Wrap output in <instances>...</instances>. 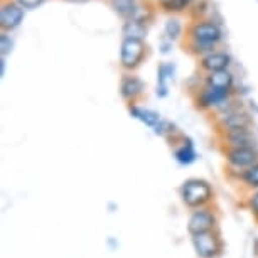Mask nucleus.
<instances>
[{
	"label": "nucleus",
	"mask_w": 258,
	"mask_h": 258,
	"mask_svg": "<svg viewBox=\"0 0 258 258\" xmlns=\"http://www.w3.org/2000/svg\"><path fill=\"white\" fill-rule=\"evenodd\" d=\"M179 199L187 211L213 206L216 201V191L213 184L203 177H189L177 189Z\"/></svg>",
	"instance_id": "obj_1"
},
{
	"label": "nucleus",
	"mask_w": 258,
	"mask_h": 258,
	"mask_svg": "<svg viewBox=\"0 0 258 258\" xmlns=\"http://www.w3.org/2000/svg\"><path fill=\"white\" fill-rule=\"evenodd\" d=\"M149 57V46L144 39L123 37L120 46V68L123 73H135Z\"/></svg>",
	"instance_id": "obj_2"
},
{
	"label": "nucleus",
	"mask_w": 258,
	"mask_h": 258,
	"mask_svg": "<svg viewBox=\"0 0 258 258\" xmlns=\"http://www.w3.org/2000/svg\"><path fill=\"white\" fill-rule=\"evenodd\" d=\"M186 230L189 236L220 230V209L216 208V204L189 211Z\"/></svg>",
	"instance_id": "obj_3"
},
{
	"label": "nucleus",
	"mask_w": 258,
	"mask_h": 258,
	"mask_svg": "<svg viewBox=\"0 0 258 258\" xmlns=\"http://www.w3.org/2000/svg\"><path fill=\"white\" fill-rule=\"evenodd\" d=\"M191 245L198 258H221L225 255V240L220 230L191 236Z\"/></svg>",
	"instance_id": "obj_4"
},
{
	"label": "nucleus",
	"mask_w": 258,
	"mask_h": 258,
	"mask_svg": "<svg viewBox=\"0 0 258 258\" xmlns=\"http://www.w3.org/2000/svg\"><path fill=\"white\" fill-rule=\"evenodd\" d=\"M233 96H235V91L218 90L204 83L201 88H196V91L192 93V101L199 111L209 113V111H216L223 103H226Z\"/></svg>",
	"instance_id": "obj_5"
},
{
	"label": "nucleus",
	"mask_w": 258,
	"mask_h": 258,
	"mask_svg": "<svg viewBox=\"0 0 258 258\" xmlns=\"http://www.w3.org/2000/svg\"><path fill=\"white\" fill-rule=\"evenodd\" d=\"M241 128H253V115L245 106L233 110L230 113L214 116V130H216V135L231 132V130H241Z\"/></svg>",
	"instance_id": "obj_6"
},
{
	"label": "nucleus",
	"mask_w": 258,
	"mask_h": 258,
	"mask_svg": "<svg viewBox=\"0 0 258 258\" xmlns=\"http://www.w3.org/2000/svg\"><path fill=\"white\" fill-rule=\"evenodd\" d=\"M225 160V167L231 170L243 172L248 167L258 162V147H245V149H220Z\"/></svg>",
	"instance_id": "obj_7"
},
{
	"label": "nucleus",
	"mask_w": 258,
	"mask_h": 258,
	"mask_svg": "<svg viewBox=\"0 0 258 258\" xmlns=\"http://www.w3.org/2000/svg\"><path fill=\"white\" fill-rule=\"evenodd\" d=\"M118 91L121 100L128 105H137L145 96V83L135 73H123L120 78Z\"/></svg>",
	"instance_id": "obj_8"
},
{
	"label": "nucleus",
	"mask_w": 258,
	"mask_h": 258,
	"mask_svg": "<svg viewBox=\"0 0 258 258\" xmlns=\"http://www.w3.org/2000/svg\"><path fill=\"white\" fill-rule=\"evenodd\" d=\"M186 39H194V41L214 42L220 44L223 41V31L216 22L213 21H196L191 22L186 31Z\"/></svg>",
	"instance_id": "obj_9"
},
{
	"label": "nucleus",
	"mask_w": 258,
	"mask_h": 258,
	"mask_svg": "<svg viewBox=\"0 0 258 258\" xmlns=\"http://www.w3.org/2000/svg\"><path fill=\"white\" fill-rule=\"evenodd\" d=\"M218 147L220 149H245V147H258L256 137L253 134V128L231 130L216 135Z\"/></svg>",
	"instance_id": "obj_10"
},
{
	"label": "nucleus",
	"mask_w": 258,
	"mask_h": 258,
	"mask_svg": "<svg viewBox=\"0 0 258 258\" xmlns=\"http://www.w3.org/2000/svg\"><path fill=\"white\" fill-rule=\"evenodd\" d=\"M169 144H170V149H172L174 160H176L179 165L187 167V165H192L198 160V152H196V149H194V142L187 135L177 134L176 137L169 140Z\"/></svg>",
	"instance_id": "obj_11"
},
{
	"label": "nucleus",
	"mask_w": 258,
	"mask_h": 258,
	"mask_svg": "<svg viewBox=\"0 0 258 258\" xmlns=\"http://www.w3.org/2000/svg\"><path fill=\"white\" fill-rule=\"evenodd\" d=\"M24 21V9L16 0H2L0 4V29L2 32H11L21 26Z\"/></svg>",
	"instance_id": "obj_12"
},
{
	"label": "nucleus",
	"mask_w": 258,
	"mask_h": 258,
	"mask_svg": "<svg viewBox=\"0 0 258 258\" xmlns=\"http://www.w3.org/2000/svg\"><path fill=\"white\" fill-rule=\"evenodd\" d=\"M230 64H231V56L225 51H214L211 54L199 59V70H201L204 75L230 70Z\"/></svg>",
	"instance_id": "obj_13"
},
{
	"label": "nucleus",
	"mask_w": 258,
	"mask_h": 258,
	"mask_svg": "<svg viewBox=\"0 0 258 258\" xmlns=\"http://www.w3.org/2000/svg\"><path fill=\"white\" fill-rule=\"evenodd\" d=\"M174 75H176L174 62H160L157 68V86H155V95L159 98H167L169 83L174 80Z\"/></svg>",
	"instance_id": "obj_14"
},
{
	"label": "nucleus",
	"mask_w": 258,
	"mask_h": 258,
	"mask_svg": "<svg viewBox=\"0 0 258 258\" xmlns=\"http://www.w3.org/2000/svg\"><path fill=\"white\" fill-rule=\"evenodd\" d=\"M128 113L132 118L139 120L140 123H144L145 126H150V128H155L159 123H160V115L157 113L155 110H150V108H145L142 105H128L126 106Z\"/></svg>",
	"instance_id": "obj_15"
},
{
	"label": "nucleus",
	"mask_w": 258,
	"mask_h": 258,
	"mask_svg": "<svg viewBox=\"0 0 258 258\" xmlns=\"http://www.w3.org/2000/svg\"><path fill=\"white\" fill-rule=\"evenodd\" d=\"M204 83L209 85V86H213V88H218V90L235 91V76H233V73L230 70L206 75V78H204Z\"/></svg>",
	"instance_id": "obj_16"
},
{
	"label": "nucleus",
	"mask_w": 258,
	"mask_h": 258,
	"mask_svg": "<svg viewBox=\"0 0 258 258\" xmlns=\"http://www.w3.org/2000/svg\"><path fill=\"white\" fill-rule=\"evenodd\" d=\"M108 4L125 22L132 21L140 7V0H108Z\"/></svg>",
	"instance_id": "obj_17"
},
{
	"label": "nucleus",
	"mask_w": 258,
	"mask_h": 258,
	"mask_svg": "<svg viewBox=\"0 0 258 258\" xmlns=\"http://www.w3.org/2000/svg\"><path fill=\"white\" fill-rule=\"evenodd\" d=\"M182 46H184V51H186L187 54L198 57V59L211 54V52H214V51H218V44H214V42L194 41V39H186V42H184Z\"/></svg>",
	"instance_id": "obj_18"
},
{
	"label": "nucleus",
	"mask_w": 258,
	"mask_h": 258,
	"mask_svg": "<svg viewBox=\"0 0 258 258\" xmlns=\"http://www.w3.org/2000/svg\"><path fill=\"white\" fill-rule=\"evenodd\" d=\"M238 186L241 187L243 192H251L258 189V162L251 167H248L246 170H243L240 181H238Z\"/></svg>",
	"instance_id": "obj_19"
},
{
	"label": "nucleus",
	"mask_w": 258,
	"mask_h": 258,
	"mask_svg": "<svg viewBox=\"0 0 258 258\" xmlns=\"http://www.w3.org/2000/svg\"><path fill=\"white\" fill-rule=\"evenodd\" d=\"M149 31V24L139 22V21H126L123 24V37H135V39H144L145 34Z\"/></svg>",
	"instance_id": "obj_20"
},
{
	"label": "nucleus",
	"mask_w": 258,
	"mask_h": 258,
	"mask_svg": "<svg viewBox=\"0 0 258 258\" xmlns=\"http://www.w3.org/2000/svg\"><path fill=\"white\" fill-rule=\"evenodd\" d=\"M194 0H159V7L164 12L169 14H177L187 11L189 7H192Z\"/></svg>",
	"instance_id": "obj_21"
},
{
	"label": "nucleus",
	"mask_w": 258,
	"mask_h": 258,
	"mask_svg": "<svg viewBox=\"0 0 258 258\" xmlns=\"http://www.w3.org/2000/svg\"><path fill=\"white\" fill-rule=\"evenodd\" d=\"M154 134L159 135V137H164V139L170 140V139H174L177 134H181V132H179V128L172 123V121L162 118V120H160V123L154 128Z\"/></svg>",
	"instance_id": "obj_22"
},
{
	"label": "nucleus",
	"mask_w": 258,
	"mask_h": 258,
	"mask_svg": "<svg viewBox=\"0 0 258 258\" xmlns=\"http://www.w3.org/2000/svg\"><path fill=\"white\" fill-rule=\"evenodd\" d=\"M164 32H165V39H167V41L170 42L177 41V39L182 36V24L174 17L169 19V21L165 22Z\"/></svg>",
	"instance_id": "obj_23"
},
{
	"label": "nucleus",
	"mask_w": 258,
	"mask_h": 258,
	"mask_svg": "<svg viewBox=\"0 0 258 258\" xmlns=\"http://www.w3.org/2000/svg\"><path fill=\"white\" fill-rule=\"evenodd\" d=\"M241 204H243V208H245L246 211L253 216V220L258 223V189L256 191L246 192Z\"/></svg>",
	"instance_id": "obj_24"
},
{
	"label": "nucleus",
	"mask_w": 258,
	"mask_h": 258,
	"mask_svg": "<svg viewBox=\"0 0 258 258\" xmlns=\"http://www.w3.org/2000/svg\"><path fill=\"white\" fill-rule=\"evenodd\" d=\"M12 49H14V41H12V37L9 36L7 32H2V34H0V56H2V57H7V56L12 52Z\"/></svg>",
	"instance_id": "obj_25"
},
{
	"label": "nucleus",
	"mask_w": 258,
	"mask_h": 258,
	"mask_svg": "<svg viewBox=\"0 0 258 258\" xmlns=\"http://www.w3.org/2000/svg\"><path fill=\"white\" fill-rule=\"evenodd\" d=\"M16 2L22 9H37L39 6H42L46 0H16Z\"/></svg>",
	"instance_id": "obj_26"
},
{
	"label": "nucleus",
	"mask_w": 258,
	"mask_h": 258,
	"mask_svg": "<svg viewBox=\"0 0 258 258\" xmlns=\"http://www.w3.org/2000/svg\"><path fill=\"white\" fill-rule=\"evenodd\" d=\"M170 49H172V42L170 41L162 42V46H160V52H162V54H169Z\"/></svg>",
	"instance_id": "obj_27"
},
{
	"label": "nucleus",
	"mask_w": 258,
	"mask_h": 258,
	"mask_svg": "<svg viewBox=\"0 0 258 258\" xmlns=\"http://www.w3.org/2000/svg\"><path fill=\"white\" fill-rule=\"evenodd\" d=\"M6 57H0V78L6 76Z\"/></svg>",
	"instance_id": "obj_28"
},
{
	"label": "nucleus",
	"mask_w": 258,
	"mask_h": 258,
	"mask_svg": "<svg viewBox=\"0 0 258 258\" xmlns=\"http://www.w3.org/2000/svg\"><path fill=\"white\" fill-rule=\"evenodd\" d=\"M64 2H70V4H85L88 0H64Z\"/></svg>",
	"instance_id": "obj_29"
}]
</instances>
